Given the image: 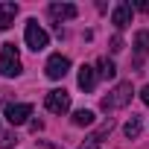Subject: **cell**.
<instances>
[{"mask_svg": "<svg viewBox=\"0 0 149 149\" xmlns=\"http://www.w3.org/2000/svg\"><path fill=\"white\" fill-rule=\"evenodd\" d=\"M132 97H134L132 82H120V85H114V88L100 100V108H102L105 114H111V111H117V108H126V105L132 102Z\"/></svg>", "mask_w": 149, "mask_h": 149, "instance_id": "obj_1", "label": "cell"}, {"mask_svg": "<svg viewBox=\"0 0 149 149\" xmlns=\"http://www.w3.org/2000/svg\"><path fill=\"white\" fill-rule=\"evenodd\" d=\"M21 73V56L15 50V44H3V53H0V76L15 79Z\"/></svg>", "mask_w": 149, "mask_h": 149, "instance_id": "obj_2", "label": "cell"}, {"mask_svg": "<svg viewBox=\"0 0 149 149\" xmlns=\"http://www.w3.org/2000/svg\"><path fill=\"white\" fill-rule=\"evenodd\" d=\"M24 38H26V47L29 50H44L47 44H50V35L38 26V21H26V32H24Z\"/></svg>", "mask_w": 149, "mask_h": 149, "instance_id": "obj_3", "label": "cell"}, {"mask_svg": "<svg viewBox=\"0 0 149 149\" xmlns=\"http://www.w3.org/2000/svg\"><path fill=\"white\" fill-rule=\"evenodd\" d=\"M44 105H47V111H53V114H67V111H70V94H67L64 88H56V91H50V94L44 97Z\"/></svg>", "mask_w": 149, "mask_h": 149, "instance_id": "obj_4", "label": "cell"}, {"mask_svg": "<svg viewBox=\"0 0 149 149\" xmlns=\"http://www.w3.org/2000/svg\"><path fill=\"white\" fill-rule=\"evenodd\" d=\"M44 70H47V76L50 79H64L67 76V70H70V58L67 56H61V53H56V56H50L47 58V64H44Z\"/></svg>", "mask_w": 149, "mask_h": 149, "instance_id": "obj_5", "label": "cell"}, {"mask_svg": "<svg viewBox=\"0 0 149 149\" xmlns=\"http://www.w3.org/2000/svg\"><path fill=\"white\" fill-rule=\"evenodd\" d=\"M29 114H32V105H29V102H9V105H6V120H9L12 126H24Z\"/></svg>", "mask_w": 149, "mask_h": 149, "instance_id": "obj_6", "label": "cell"}, {"mask_svg": "<svg viewBox=\"0 0 149 149\" xmlns=\"http://www.w3.org/2000/svg\"><path fill=\"white\" fill-rule=\"evenodd\" d=\"M111 129H114V120L108 117V120H105V123H102V126H100L94 134H88V137H85V143H82L79 149H100L102 137H108V134H111Z\"/></svg>", "mask_w": 149, "mask_h": 149, "instance_id": "obj_7", "label": "cell"}, {"mask_svg": "<svg viewBox=\"0 0 149 149\" xmlns=\"http://www.w3.org/2000/svg\"><path fill=\"white\" fill-rule=\"evenodd\" d=\"M132 3H117L114 6V12H111V24L117 26V29H126L129 24H132Z\"/></svg>", "mask_w": 149, "mask_h": 149, "instance_id": "obj_8", "label": "cell"}, {"mask_svg": "<svg viewBox=\"0 0 149 149\" xmlns=\"http://www.w3.org/2000/svg\"><path fill=\"white\" fill-rule=\"evenodd\" d=\"M146 56H149V29H140L134 35V67H140Z\"/></svg>", "mask_w": 149, "mask_h": 149, "instance_id": "obj_9", "label": "cell"}, {"mask_svg": "<svg viewBox=\"0 0 149 149\" xmlns=\"http://www.w3.org/2000/svg\"><path fill=\"white\" fill-rule=\"evenodd\" d=\"M76 82H79V88H82L85 94H91V91L97 88V70H94L91 64H82V67H79V79H76Z\"/></svg>", "mask_w": 149, "mask_h": 149, "instance_id": "obj_10", "label": "cell"}, {"mask_svg": "<svg viewBox=\"0 0 149 149\" xmlns=\"http://www.w3.org/2000/svg\"><path fill=\"white\" fill-rule=\"evenodd\" d=\"M50 18H56V21H70V18H76V6H73V3H53V6H50Z\"/></svg>", "mask_w": 149, "mask_h": 149, "instance_id": "obj_11", "label": "cell"}, {"mask_svg": "<svg viewBox=\"0 0 149 149\" xmlns=\"http://www.w3.org/2000/svg\"><path fill=\"white\" fill-rule=\"evenodd\" d=\"M18 18V3H0V29H9Z\"/></svg>", "mask_w": 149, "mask_h": 149, "instance_id": "obj_12", "label": "cell"}, {"mask_svg": "<svg viewBox=\"0 0 149 149\" xmlns=\"http://www.w3.org/2000/svg\"><path fill=\"white\" fill-rule=\"evenodd\" d=\"M97 73H100L102 79H114V76H117V67H114V61H111V58H105V56H102V58L97 61Z\"/></svg>", "mask_w": 149, "mask_h": 149, "instance_id": "obj_13", "label": "cell"}, {"mask_svg": "<svg viewBox=\"0 0 149 149\" xmlns=\"http://www.w3.org/2000/svg\"><path fill=\"white\" fill-rule=\"evenodd\" d=\"M91 123H94V111H88V108H79L73 114V126H91Z\"/></svg>", "mask_w": 149, "mask_h": 149, "instance_id": "obj_14", "label": "cell"}, {"mask_svg": "<svg viewBox=\"0 0 149 149\" xmlns=\"http://www.w3.org/2000/svg\"><path fill=\"white\" fill-rule=\"evenodd\" d=\"M123 132H126V137H129V140H134V137L140 134V117H132V120L126 123V129H123Z\"/></svg>", "mask_w": 149, "mask_h": 149, "instance_id": "obj_15", "label": "cell"}, {"mask_svg": "<svg viewBox=\"0 0 149 149\" xmlns=\"http://www.w3.org/2000/svg\"><path fill=\"white\" fill-rule=\"evenodd\" d=\"M12 143H18V137H15V134H3V137H0V149H9Z\"/></svg>", "mask_w": 149, "mask_h": 149, "instance_id": "obj_16", "label": "cell"}, {"mask_svg": "<svg viewBox=\"0 0 149 149\" xmlns=\"http://www.w3.org/2000/svg\"><path fill=\"white\" fill-rule=\"evenodd\" d=\"M120 50H123V38L114 35V38H111V53H120Z\"/></svg>", "mask_w": 149, "mask_h": 149, "instance_id": "obj_17", "label": "cell"}, {"mask_svg": "<svg viewBox=\"0 0 149 149\" xmlns=\"http://www.w3.org/2000/svg\"><path fill=\"white\" fill-rule=\"evenodd\" d=\"M140 100H143V102H146V105H149V85H146V88H143V91H140Z\"/></svg>", "mask_w": 149, "mask_h": 149, "instance_id": "obj_18", "label": "cell"}]
</instances>
